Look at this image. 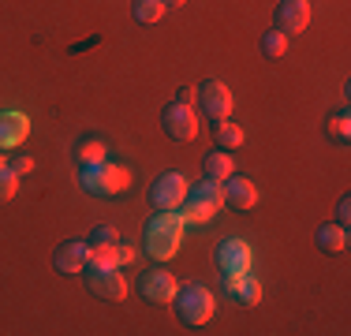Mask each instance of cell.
I'll list each match as a JSON object with an SVG mask.
<instances>
[{
	"mask_svg": "<svg viewBox=\"0 0 351 336\" xmlns=\"http://www.w3.org/2000/svg\"><path fill=\"white\" fill-rule=\"evenodd\" d=\"M273 27H277L284 38L303 34L311 27V0H280L277 12H273Z\"/></svg>",
	"mask_w": 351,
	"mask_h": 336,
	"instance_id": "9",
	"label": "cell"
},
{
	"mask_svg": "<svg viewBox=\"0 0 351 336\" xmlns=\"http://www.w3.org/2000/svg\"><path fill=\"white\" fill-rule=\"evenodd\" d=\"M221 288L232 296L236 307H254L258 299H262V280H258L254 273H239V276H224Z\"/></svg>",
	"mask_w": 351,
	"mask_h": 336,
	"instance_id": "14",
	"label": "cell"
},
{
	"mask_svg": "<svg viewBox=\"0 0 351 336\" xmlns=\"http://www.w3.org/2000/svg\"><path fill=\"white\" fill-rule=\"evenodd\" d=\"M202 172H206V180H217V183H224L232 172H236V161H232V154H228V149H213V154H206V161H202Z\"/></svg>",
	"mask_w": 351,
	"mask_h": 336,
	"instance_id": "16",
	"label": "cell"
},
{
	"mask_svg": "<svg viewBox=\"0 0 351 336\" xmlns=\"http://www.w3.org/2000/svg\"><path fill=\"white\" fill-rule=\"evenodd\" d=\"M176 314H180V322L183 325H191V329H198V325H206L213 317V310H217V296L210 288H206L202 280H187V284H180L176 288Z\"/></svg>",
	"mask_w": 351,
	"mask_h": 336,
	"instance_id": "2",
	"label": "cell"
},
{
	"mask_svg": "<svg viewBox=\"0 0 351 336\" xmlns=\"http://www.w3.org/2000/svg\"><path fill=\"white\" fill-rule=\"evenodd\" d=\"M284 53H288V38H284L277 27L265 30L262 34V56H265V60H280Z\"/></svg>",
	"mask_w": 351,
	"mask_h": 336,
	"instance_id": "21",
	"label": "cell"
},
{
	"mask_svg": "<svg viewBox=\"0 0 351 336\" xmlns=\"http://www.w3.org/2000/svg\"><path fill=\"white\" fill-rule=\"evenodd\" d=\"M165 15V0H135V19L142 27H149V23H157Z\"/></svg>",
	"mask_w": 351,
	"mask_h": 336,
	"instance_id": "22",
	"label": "cell"
},
{
	"mask_svg": "<svg viewBox=\"0 0 351 336\" xmlns=\"http://www.w3.org/2000/svg\"><path fill=\"white\" fill-rule=\"evenodd\" d=\"M187 191H191V183L183 172H161L154 180V187H149V206L154 209H180Z\"/></svg>",
	"mask_w": 351,
	"mask_h": 336,
	"instance_id": "7",
	"label": "cell"
},
{
	"mask_svg": "<svg viewBox=\"0 0 351 336\" xmlns=\"http://www.w3.org/2000/svg\"><path fill=\"white\" fill-rule=\"evenodd\" d=\"M161 128H165V134H169L172 142H191L198 134V112H195V105L172 97L169 105H165V112H161Z\"/></svg>",
	"mask_w": 351,
	"mask_h": 336,
	"instance_id": "5",
	"label": "cell"
},
{
	"mask_svg": "<svg viewBox=\"0 0 351 336\" xmlns=\"http://www.w3.org/2000/svg\"><path fill=\"white\" fill-rule=\"evenodd\" d=\"M15 191H19V176L12 172V165L0 161V202H8Z\"/></svg>",
	"mask_w": 351,
	"mask_h": 336,
	"instance_id": "23",
	"label": "cell"
},
{
	"mask_svg": "<svg viewBox=\"0 0 351 336\" xmlns=\"http://www.w3.org/2000/svg\"><path fill=\"white\" fill-rule=\"evenodd\" d=\"M317 247H322L325 254L348 250V228L344 224H322V228H317Z\"/></svg>",
	"mask_w": 351,
	"mask_h": 336,
	"instance_id": "17",
	"label": "cell"
},
{
	"mask_svg": "<svg viewBox=\"0 0 351 336\" xmlns=\"http://www.w3.org/2000/svg\"><path fill=\"white\" fill-rule=\"evenodd\" d=\"M12 172H15V176H27V172H34V157H30V154H19V157L12 161Z\"/></svg>",
	"mask_w": 351,
	"mask_h": 336,
	"instance_id": "25",
	"label": "cell"
},
{
	"mask_svg": "<svg viewBox=\"0 0 351 336\" xmlns=\"http://www.w3.org/2000/svg\"><path fill=\"white\" fill-rule=\"evenodd\" d=\"M221 206H224L221 183H217V180H202V183H195V187L187 191L180 213H183V221H187V224H206V221H213V213Z\"/></svg>",
	"mask_w": 351,
	"mask_h": 336,
	"instance_id": "4",
	"label": "cell"
},
{
	"mask_svg": "<svg viewBox=\"0 0 351 336\" xmlns=\"http://www.w3.org/2000/svg\"><path fill=\"white\" fill-rule=\"evenodd\" d=\"M75 161L82 165H97V161H108V146L101 139H82L79 146H75Z\"/></svg>",
	"mask_w": 351,
	"mask_h": 336,
	"instance_id": "19",
	"label": "cell"
},
{
	"mask_svg": "<svg viewBox=\"0 0 351 336\" xmlns=\"http://www.w3.org/2000/svg\"><path fill=\"white\" fill-rule=\"evenodd\" d=\"M176 101H187V105H195V90H191V86H180V94H176Z\"/></svg>",
	"mask_w": 351,
	"mask_h": 336,
	"instance_id": "27",
	"label": "cell"
},
{
	"mask_svg": "<svg viewBox=\"0 0 351 336\" xmlns=\"http://www.w3.org/2000/svg\"><path fill=\"white\" fill-rule=\"evenodd\" d=\"M86 258H90V243L86 239H68L60 243V247L53 250V265L60 269V273H82L86 269Z\"/></svg>",
	"mask_w": 351,
	"mask_h": 336,
	"instance_id": "13",
	"label": "cell"
},
{
	"mask_svg": "<svg viewBox=\"0 0 351 336\" xmlns=\"http://www.w3.org/2000/svg\"><path fill=\"white\" fill-rule=\"evenodd\" d=\"M90 280V291H94L97 299H108V302H120L128 296V280H123L120 269H97V265H86L82 269Z\"/></svg>",
	"mask_w": 351,
	"mask_h": 336,
	"instance_id": "10",
	"label": "cell"
},
{
	"mask_svg": "<svg viewBox=\"0 0 351 336\" xmlns=\"http://www.w3.org/2000/svg\"><path fill=\"white\" fill-rule=\"evenodd\" d=\"M169 4H187V0H165V8H169Z\"/></svg>",
	"mask_w": 351,
	"mask_h": 336,
	"instance_id": "28",
	"label": "cell"
},
{
	"mask_svg": "<svg viewBox=\"0 0 351 336\" xmlns=\"http://www.w3.org/2000/svg\"><path fill=\"white\" fill-rule=\"evenodd\" d=\"M250 265H254V250H250L247 239H239V235H224V239L217 243V269H221V276L250 273Z\"/></svg>",
	"mask_w": 351,
	"mask_h": 336,
	"instance_id": "6",
	"label": "cell"
},
{
	"mask_svg": "<svg viewBox=\"0 0 351 336\" xmlns=\"http://www.w3.org/2000/svg\"><path fill=\"white\" fill-rule=\"evenodd\" d=\"M79 183H82V191H86V195L112 198V195H123V191L131 187V168L128 165H112V161L82 165Z\"/></svg>",
	"mask_w": 351,
	"mask_h": 336,
	"instance_id": "3",
	"label": "cell"
},
{
	"mask_svg": "<svg viewBox=\"0 0 351 336\" xmlns=\"http://www.w3.org/2000/svg\"><path fill=\"white\" fill-rule=\"evenodd\" d=\"M30 134V120L23 112H0V149L23 146Z\"/></svg>",
	"mask_w": 351,
	"mask_h": 336,
	"instance_id": "15",
	"label": "cell"
},
{
	"mask_svg": "<svg viewBox=\"0 0 351 336\" xmlns=\"http://www.w3.org/2000/svg\"><path fill=\"white\" fill-rule=\"evenodd\" d=\"M176 276L169 273V269H149V273H142V280H138V291H142V299H149V302H172L176 296Z\"/></svg>",
	"mask_w": 351,
	"mask_h": 336,
	"instance_id": "11",
	"label": "cell"
},
{
	"mask_svg": "<svg viewBox=\"0 0 351 336\" xmlns=\"http://www.w3.org/2000/svg\"><path fill=\"white\" fill-rule=\"evenodd\" d=\"M348 217H351V198L344 195L337 202V224H344V228H348Z\"/></svg>",
	"mask_w": 351,
	"mask_h": 336,
	"instance_id": "26",
	"label": "cell"
},
{
	"mask_svg": "<svg viewBox=\"0 0 351 336\" xmlns=\"http://www.w3.org/2000/svg\"><path fill=\"white\" fill-rule=\"evenodd\" d=\"M195 101H198V108H202L213 123H221V120H228V116H232V90L224 86L221 79H206L202 86L195 90Z\"/></svg>",
	"mask_w": 351,
	"mask_h": 336,
	"instance_id": "8",
	"label": "cell"
},
{
	"mask_svg": "<svg viewBox=\"0 0 351 336\" xmlns=\"http://www.w3.org/2000/svg\"><path fill=\"white\" fill-rule=\"evenodd\" d=\"M183 232H187V221H183L180 209H157L146 221V254L157 258V262H169V258L180 254Z\"/></svg>",
	"mask_w": 351,
	"mask_h": 336,
	"instance_id": "1",
	"label": "cell"
},
{
	"mask_svg": "<svg viewBox=\"0 0 351 336\" xmlns=\"http://www.w3.org/2000/svg\"><path fill=\"white\" fill-rule=\"evenodd\" d=\"M116 239H123V235L116 228H108V224H101V228L90 232V243H116Z\"/></svg>",
	"mask_w": 351,
	"mask_h": 336,
	"instance_id": "24",
	"label": "cell"
},
{
	"mask_svg": "<svg viewBox=\"0 0 351 336\" xmlns=\"http://www.w3.org/2000/svg\"><path fill=\"white\" fill-rule=\"evenodd\" d=\"M221 191H224V206L236 209V213L254 209V202H258V187L247 180V176H236V172H232L228 180L221 183Z\"/></svg>",
	"mask_w": 351,
	"mask_h": 336,
	"instance_id": "12",
	"label": "cell"
},
{
	"mask_svg": "<svg viewBox=\"0 0 351 336\" xmlns=\"http://www.w3.org/2000/svg\"><path fill=\"white\" fill-rule=\"evenodd\" d=\"M325 134H329L337 146H348V139H351V116H348V108H340V112H332L329 120H325Z\"/></svg>",
	"mask_w": 351,
	"mask_h": 336,
	"instance_id": "20",
	"label": "cell"
},
{
	"mask_svg": "<svg viewBox=\"0 0 351 336\" xmlns=\"http://www.w3.org/2000/svg\"><path fill=\"white\" fill-rule=\"evenodd\" d=\"M213 139H217V149H239L247 142V131L239 128V123L221 120V123H217V131H213Z\"/></svg>",
	"mask_w": 351,
	"mask_h": 336,
	"instance_id": "18",
	"label": "cell"
}]
</instances>
